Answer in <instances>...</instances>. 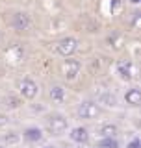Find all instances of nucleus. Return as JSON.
<instances>
[{
  "instance_id": "obj_1",
  "label": "nucleus",
  "mask_w": 141,
  "mask_h": 148,
  "mask_svg": "<svg viewBox=\"0 0 141 148\" xmlns=\"http://www.w3.org/2000/svg\"><path fill=\"white\" fill-rule=\"evenodd\" d=\"M69 128H70L69 119L63 113H50L46 117V130L50 135H63L69 132Z\"/></svg>"
},
{
  "instance_id": "obj_2",
  "label": "nucleus",
  "mask_w": 141,
  "mask_h": 148,
  "mask_svg": "<svg viewBox=\"0 0 141 148\" xmlns=\"http://www.w3.org/2000/svg\"><path fill=\"white\" fill-rule=\"evenodd\" d=\"M78 48H80V41L76 37H73V35H65L59 41H56V45H54V52L58 56H62V58H70V56H74L78 52Z\"/></svg>"
},
{
  "instance_id": "obj_3",
  "label": "nucleus",
  "mask_w": 141,
  "mask_h": 148,
  "mask_svg": "<svg viewBox=\"0 0 141 148\" xmlns=\"http://www.w3.org/2000/svg\"><path fill=\"white\" fill-rule=\"evenodd\" d=\"M76 115L78 119H84V120H95L100 115V106H98L97 100H91V98L82 100L76 108Z\"/></svg>"
},
{
  "instance_id": "obj_4",
  "label": "nucleus",
  "mask_w": 141,
  "mask_h": 148,
  "mask_svg": "<svg viewBox=\"0 0 141 148\" xmlns=\"http://www.w3.org/2000/svg\"><path fill=\"white\" fill-rule=\"evenodd\" d=\"M9 26L13 28L15 32H26L30 30L32 26V15L24 9H17V11L11 13V17H9Z\"/></svg>"
},
{
  "instance_id": "obj_5",
  "label": "nucleus",
  "mask_w": 141,
  "mask_h": 148,
  "mask_svg": "<svg viewBox=\"0 0 141 148\" xmlns=\"http://www.w3.org/2000/svg\"><path fill=\"white\" fill-rule=\"evenodd\" d=\"M80 71H82V61L76 58H65L63 59V63H62V74H63V78L67 82H74L78 78V74Z\"/></svg>"
},
{
  "instance_id": "obj_6",
  "label": "nucleus",
  "mask_w": 141,
  "mask_h": 148,
  "mask_svg": "<svg viewBox=\"0 0 141 148\" xmlns=\"http://www.w3.org/2000/svg\"><path fill=\"white\" fill-rule=\"evenodd\" d=\"M19 95L24 100H35L37 95H39V85H37V82L30 76H24L19 82Z\"/></svg>"
},
{
  "instance_id": "obj_7",
  "label": "nucleus",
  "mask_w": 141,
  "mask_h": 148,
  "mask_svg": "<svg viewBox=\"0 0 141 148\" xmlns=\"http://www.w3.org/2000/svg\"><path fill=\"white\" fill-rule=\"evenodd\" d=\"M115 74L119 80L123 82H132L134 80V63L130 61V59H119V61L115 63Z\"/></svg>"
},
{
  "instance_id": "obj_8",
  "label": "nucleus",
  "mask_w": 141,
  "mask_h": 148,
  "mask_svg": "<svg viewBox=\"0 0 141 148\" xmlns=\"http://www.w3.org/2000/svg\"><path fill=\"white\" fill-rule=\"evenodd\" d=\"M69 139L76 145H86L89 141V130L86 126H74L69 128Z\"/></svg>"
},
{
  "instance_id": "obj_9",
  "label": "nucleus",
  "mask_w": 141,
  "mask_h": 148,
  "mask_svg": "<svg viewBox=\"0 0 141 148\" xmlns=\"http://www.w3.org/2000/svg\"><path fill=\"white\" fill-rule=\"evenodd\" d=\"M95 100L98 102V106H106V108H117V104H119L117 95H115V92H111L110 89H102L97 95Z\"/></svg>"
},
{
  "instance_id": "obj_10",
  "label": "nucleus",
  "mask_w": 141,
  "mask_h": 148,
  "mask_svg": "<svg viewBox=\"0 0 141 148\" xmlns=\"http://www.w3.org/2000/svg\"><path fill=\"white\" fill-rule=\"evenodd\" d=\"M22 139L26 143H41L45 139V133L39 126H28L22 130Z\"/></svg>"
},
{
  "instance_id": "obj_11",
  "label": "nucleus",
  "mask_w": 141,
  "mask_h": 148,
  "mask_svg": "<svg viewBox=\"0 0 141 148\" xmlns=\"http://www.w3.org/2000/svg\"><path fill=\"white\" fill-rule=\"evenodd\" d=\"M48 96L52 98V102H56V104H63V102L67 100V89H65L62 83H54V85L50 87V91H48Z\"/></svg>"
},
{
  "instance_id": "obj_12",
  "label": "nucleus",
  "mask_w": 141,
  "mask_h": 148,
  "mask_svg": "<svg viewBox=\"0 0 141 148\" xmlns=\"http://www.w3.org/2000/svg\"><path fill=\"white\" fill-rule=\"evenodd\" d=\"M124 102L128 106H132V108H138V106L141 104V91H139V87H130V89H126Z\"/></svg>"
},
{
  "instance_id": "obj_13",
  "label": "nucleus",
  "mask_w": 141,
  "mask_h": 148,
  "mask_svg": "<svg viewBox=\"0 0 141 148\" xmlns=\"http://www.w3.org/2000/svg\"><path fill=\"white\" fill-rule=\"evenodd\" d=\"M115 133H117V126L115 124H111V122H106V124H100V126L97 128V135L98 137H115Z\"/></svg>"
},
{
  "instance_id": "obj_14",
  "label": "nucleus",
  "mask_w": 141,
  "mask_h": 148,
  "mask_svg": "<svg viewBox=\"0 0 141 148\" xmlns=\"http://www.w3.org/2000/svg\"><path fill=\"white\" fill-rule=\"evenodd\" d=\"M98 148H119L117 137H102L98 141Z\"/></svg>"
},
{
  "instance_id": "obj_15",
  "label": "nucleus",
  "mask_w": 141,
  "mask_h": 148,
  "mask_svg": "<svg viewBox=\"0 0 141 148\" xmlns=\"http://www.w3.org/2000/svg\"><path fill=\"white\" fill-rule=\"evenodd\" d=\"M108 43H110V46H113V48H121V46H123V35L121 34L108 35Z\"/></svg>"
},
{
  "instance_id": "obj_16",
  "label": "nucleus",
  "mask_w": 141,
  "mask_h": 148,
  "mask_svg": "<svg viewBox=\"0 0 141 148\" xmlns=\"http://www.w3.org/2000/svg\"><path fill=\"white\" fill-rule=\"evenodd\" d=\"M119 8H121V0H110V11L111 13H115Z\"/></svg>"
},
{
  "instance_id": "obj_17",
  "label": "nucleus",
  "mask_w": 141,
  "mask_h": 148,
  "mask_svg": "<svg viewBox=\"0 0 141 148\" xmlns=\"http://www.w3.org/2000/svg\"><path fill=\"white\" fill-rule=\"evenodd\" d=\"M4 141H8V143H17V141H19V135H17L15 132H9V135L4 137Z\"/></svg>"
},
{
  "instance_id": "obj_18",
  "label": "nucleus",
  "mask_w": 141,
  "mask_h": 148,
  "mask_svg": "<svg viewBox=\"0 0 141 148\" xmlns=\"http://www.w3.org/2000/svg\"><path fill=\"white\" fill-rule=\"evenodd\" d=\"M141 146V143H139V139H132V141L126 145V148H139Z\"/></svg>"
},
{
  "instance_id": "obj_19",
  "label": "nucleus",
  "mask_w": 141,
  "mask_h": 148,
  "mask_svg": "<svg viewBox=\"0 0 141 148\" xmlns=\"http://www.w3.org/2000/svg\"><path fill=\"white\" fill-rule=\"evenodd\" d=\"M130 2H132L134 6H138V4H139V0H130Z\"/></svg>"
},
{
  "instance_id": "obj_20",
  "label": "nucleus",
  "mask_w": 141,
  "mask_h": 148,
  "mask_svg": "<svg viewBox=\"0 0 141 148\" xmlns=\"http://www.w3.org/2000/svg\"><path fill=\"white\" fill-rule=\"evenodd\" d=\"M43 148H56V146H43Z\"/></svg>"
},
{
  "instance_id": "obj_21",
  "label": "nucleus",
  "mask_w": 141,
  "mask_h": 148,
  "mask_svg": "<svg viewBox=\"0 0 141 148\" xmlns=\"http://www.w3.org/2000/svg\"><path fill=\"white\" fill-rule=\"evenodd\" d=\"M0 148H4V146H0Z\"/></svg>"
}]
</instances>
